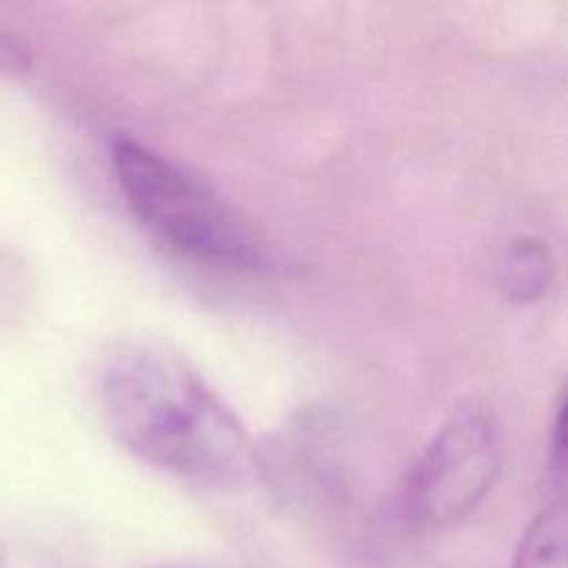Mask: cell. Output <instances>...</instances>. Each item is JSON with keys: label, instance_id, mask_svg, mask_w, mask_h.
Returning <instances> with one entry per match:
<instances>
[{"label": "cell", "instance_id": "6da1fadb", "mask_svg": "<svg viewBox=\"0 0 568 568\" xmlns=\"http://www.w3.org/2000/svg\"><path fill=\"white\" fill-rule=\"evenodd\" d=\"M100 405L116 442L164 475L222 491L258 477V453L242 422L170 349L122 344L100 375Z\"/></svg>", "mask_w": 568, "mask_h": 568}, {"label": "cell", "instance_id": "7a4b0ae2", "mask_svg": "<svg viewBox=\"0 0 568 568\" xmlns=\"http://www.w3.org/2000/svg\"><path fill=\"white\" fill-rule=\"evenodd\" d=\"M111 172L128 211L139 225L197 264L214 270H258L266 261L264 242L247 220L164 153L133 136L111 142Z\"/></svg>", "mask_w": 568, "mask_h": 568}, {"label": "cell", "instance_id": "3957f363", "mask_svg": "<svg viewBox=\"0 0 568 568\" xmlns=\"http://www.w3.org/2000/svg\"><path fill=\"white\" fill-rule=\"evenodd\" d=\"M503 471V438L483 403L460 405L410 466L403 488L405 519L442 530L466 519L491 494Z\"/></svg>", "mask_w": 568, "mask_h": 568}, {"label": "cell", "instance_id": "277c9868", "mask_svg": "<svg viewBox=\"0 0 568 568\" xmlns=\"http://www.w3.org/2000/svg\"><path fill=\"white\" fill-rule=\"evenodd\" d=\"M555 281V255L544 239L521 236L508 244L499 264V288L516 305H530L549 292Z\"/></svg>", "mask_w": 568, "mask_h": 568}, {"label": "cell", "instance_id": "5b68a950", "mask_svg": "<svg viewBox=\"0 0 568 568\" xmlns=\"http://www.w3.org/2000/svg\"><path fill=\"white\" fill-rule=\"evenodd\" d=\"M566 505L564 499H555L527 525L510 568H566Z\"/></svg>", "mask_w": 568, "mask_h": 568}, {"label": "cell", "instance_id": "8992f818", "mask_svg": "<svg viewBox=\"0 0 568 568\" xmlns=\"http://www.w3.org/2000/svg\"><path fill=\"white\" fill-rule=\"evenodd\" d=\"M549 475H552L555 488L564 486L566 475V397L560 394L558 408L552 416V430H549Z\"/></svg>", "mask_w": 568, "mask_h": 568}, {"label": "cell", "instance_id": "52a82bcc", "mask_svg": "<svg viewBox=\"0 0 568 568\" xmlns=\"http://www.w3.org/2000/svg\"><path fill=\"white\" fill-rule=\"evenodd\" d=\"M31 70V50L17 33L0 28V78H20Z\"/></svg>", "mask_w": 568, "mask_h": 568}]
</instances>
